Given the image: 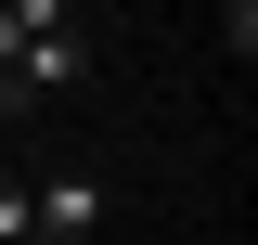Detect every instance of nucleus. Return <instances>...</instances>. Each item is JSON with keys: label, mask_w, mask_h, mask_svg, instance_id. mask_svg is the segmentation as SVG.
I'll return each instance as SVG.
<instances>
[{"label": "nucleus", "mask_w": 258, "mask_h": 245, "mask_svg": "<svg viewBox=\"0 0 258 245\" xmlns=\"http://www.w3.org/2000/svg\"><path fill=\"white\" fill-rule=\"evenodd\" d=\"M91 78V26H52V39H26V52L0 65V116H26V103H64Z\"/></svg>", "instance_id": "obj_1"}, {"label": "nucleus", "mask_w": 258, "mask_h": 245, "mask_svg": "<svg viewBox=\"0 0 258 245\" xmlns=\"http://www.w3.org/2000/svg\"><path fill=\"white\" fill-rule=\"evenodd\" d=\"M103 207H116V194H103V168H39V181H26L39 245H91V232H103Z\"/></svg>", "instance_id": "obj_2"}, {"label": "nucleus", "mask_w": 258, "mask_h": 245, "mask_svg": "<svg viewBox=\"0 0 258 245\" xmlns=\"http://www.w3.org/2000/svg\"><path fill=\"white\" fill-rule=\"evenodd\" d=\"M0 245H39V219H26V168H0Z\"/></svg>", "instance_id": "obj_3"}, {"label": "nucleus", "mask_w": 258, "mask_h": 245, "mask_svg": "<svg viewBox=\"0 0 258 245\" xmlns=\"http://www.w3.org/2000/svg\"><path fill=\"white\" fill-rule=\"evenodd\" d=\"M0 13H13L26 39H52V26H78V0H0Z\"/></svg>", "instance_id": "obj_4"}, {"label": "nucleus", "mask_w": 258, "mask_h": 245, "mask_svg": "<svg viewBox=\"0 0 258 245\" xmlns=\"http://www.w3.org/2000/svg\"><path fill=\"white\" fill-rule=\"evenodd\" d=\"M220 52H232V65L258 52V0H220Z\"/></svg>", "instance_id": "obj_5"}, {"label": "nucleus", "mask_w": 258, "mask_h": 245, "mask_svg": "<svg viewBox=\"0 0 258 245\" xmlns=\"http://www.w3.org/2000/svg\"><path fill=\"white\" fill-rule=\"evenodd\" d=\"M13 52H26V26H13V13H0V65H13Z\"/></svg>", "instance_id": "obj_6"}]
</instances>
